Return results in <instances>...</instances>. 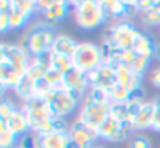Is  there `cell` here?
<instances>
[{"mask_svg":"<svg viewBox=\"0 0 160 148\" xmlns=\"http://www.w3.org/2000/svg\"><path fill=\"white\" fill-rule=\"evenodd\" d=\"M30 63L32 55L21 43L0 44V85L3 93L7 90H14V87L25 76Z\"/></svg>","mask_w":160,"mask_h":148,"instance_id":"obj_1","label":"cell"},{"mask_svg":"<svg viewBox=\"0 0 160 148\" xmlns=\"http://www.w3.org/2000/svg\"><path fill=\"white\" fill-rule=\"evenodd\" d=\"M55 36H57L55 25L46 22L44 19H39V21L32 22L25 29L24 35L21 36V44L33 58V57H39L42 54L50 52Z\"/></svg>","mask_w":160,"mask_h":148,"instance_id":"obj_2","label":"cell"},{"mask_svg":"<svg viewBox=\"0 0 160 148\" xmlns=\"http://www.w3.org/2000/svg\"><path fill=\"white\" fill-rule=\"evenodd\" d=\"M143 32L130 21H118L108 24L101 35L102 47H115L119 50L132 49Z\"/></svg>","mask_w":160,"mask_h":148,"instance_id":"obj_3","label":"cell"},{"mask_svg":"<svg viewBox=\"0 0 160 148\" xmlns=\"http://www.w3.org/2000/svg\"><path fill=\"white\" fill-rule=\"evenodd\" d=\"M72 18L75 25L83 32H93L104 27L107 22L102 5L98 0H80L72 2Z\"/></svg>","mask_w":160,"mask_h":148,"instance_id":"obj_4","label":"cell"},{"mask_svg":"<svg viewBox=\"0 0 160 148\" xmlns=\"http://www.w3.org/2000/svg\"><path fill=\"white\" fill-rule=\"evenodd\" d=\"M21 106L27 114L30 131H33L38 135L53 132L55 115H53L49 103L42 96H35V98L28 99L27 103H24Z\"/></svg>","mask_w":160,"mask_h":148,"instance_id":"obj_5","label":"cell"},{"mask_svg":"<svg viewBox=\"0 0 160 148\" xmlns=\"http://www.w3.org/2000/svg\"><path fill=\"white\" fill-rule=\"evenodd\" d=\"M71 61L74 68L90 74L105 61L102 46L93 41H80L74 55L71 57Z\"/></svg>","mask_w":160,"mask_h":148,"instance_id":"obj_6","label":"cell"},{"mask_svg":"<svg viewBox=\"0 0 160 148\" xmlns=\"http://www.w3.org/2000/svg\"><path fill=\"white\" fill-rule=\"evenodd\" d=\"M108 115H110V103H101V101H93V99L83 98L75 118L80 123L87 124L88 128H91L98 132V128L104 123V120Z\"/></svg>","mask_w":160,"mask_h":148,"instance_id":"obj_7","label":"cell"},{"mask_svg":"<svg viewBox=\"0 0 160 148\" xmlns=\"http://www.w3.org/2000/svg\"><path fill=\"white\" fill-rule=\"evenodd\" d=\"M44 99L49 103L53 115L55 117H61V118H66V117L72 115L75 110L80 109V104H82L66 88L50 90V92H47Z\"/></svg>","mask_w":160,"mask_h":148,"instance_id":"obj_8","label":"cell"},{"mask_svg":"<svg viewBox=\"0 0 160 148\" xmlns=\"http://www.w3.org/2000/svg\"><path fill=\"white\" fill-rule=\"evenodd\" d=\"M38 8L42 19L52 25L63 21L72 11V2L66 0H38Z\"/></svg>","mask_w":160,"mask_h":148,"instance_id":"obj_9","label":"cell"},{"mask_svg":"<svg viewBox=\"0 0 160 148\" xmlns=\"http://www.w3.org/2000/svg\"><path fill=\"white\" fill-rule=\"evenodd\" d=\"M91 87H98L107 93H110L116 84H118V74H116V65L104 61L99 68L91 71L88 74Z\"/></svg>","mask_w":160,"mask_h":148,"instance_id":"obj_10","label":"cell"},{"mask_svg":"<svg viewBox=\"0 0 160 148\" xmlns=\"http://www.w3.org/2000/svg\"><path fill=\"white\" fill-rule=\"evenodd\" d=\"M64 88H66L68 92H71L80 103H82L83 98L87 96L88 90L91 88L88 74L72 66V68L64 74Z\"/></svg>","mask_w":160,"mask_h":148,"instance_id":"obj_11","label":"cell"},{"mask_svg":"<svg viewBox=\"0 0 160 148\" xmlns=\"http://www.w3.org/2000/svg\"><path fill=\"white\" fill-rule=\"evenodd\" d=\"M69 140L75 145H78L80 148H91L94 143L99 142L98 132L91 128H88L87 124L80 123L77 118L71 123L69 128Z\"/></svg>","mask_w":160,"mask_h":148,"instance_id":"obj_12","label":"cell"},{"mask_svg":"<svg viewBox=\"0 0 160 148\" xmlns=\"http://www.w3.org/2000/svg\"><path fill=\"white\" fill-rule=\"evenodd\" d=\"M152 121H154V103H152V99L141 101L133 114V118H132V126H133L135 132L151 129Z\"/></svg>","mask_w":160,"mask_h":148,"instance_id":"obj_13","label":"cell"},{"mask_svg":"<svg viewBox=\"0 0 160 148\" xmlns=\"http://www.w3.org/2000/svg\"><path fill=\"white\" fill-rule=\"evenodd\" d=\"M116 74H118V85H122V87L129 88L132 93H137L138 90L143 88L144 76L137 74L132 68L119 63V65H116Z\"/></svg>","mask_w":160,"mask_h":148,"instance_id":"obj_14","label":"cell"},{"mask_svg":"<svg viewBox=\"0 0 160 148\" xmlns=\"http://www.w3.org/2000/svg\"><path fill=\"white\" fill-rule=\"evenodd\" d=\"M101 5H102V10L105 13L108 24H113L118 21H126L127 0H102Z\"/></svg>","mask_w":160,"mask_h":148,"instance_id":"obj_15","label":"cell"},{"mask_svg":"<svg viewBox=\"0 0 160 148\" xmlns=\"http://www.w3.org/2000/svg\"><path fill=\"white\" fill-rule=\"evenodd\" d=\"M0 123H3L14 135L18 137H22L24 134L30 132V124H28V118H27V114L25 110L22 109V106H19L13 114L11 117L7 120V121H0Z\"/></svg>","mask_w":160,"mask_h":148,"instance_id":"obj_16","label":"cell"},{"mask_svg":"<svg viewBox=\"0 0 160 148\" xmlns=\"http://www.w3.org/2000/svg\"><path fill=\"white\" fill-rule=\"evenodd\" d=\"M78 43H80V41H77L75 38H72V36L68 35V33H57L50 52H52L53 55H60V57H68V58H71V57L74 55V52H75Z\"/></svg>","mask_w":160,"mask_h":148,"instance_id":"obj_17","label":"cell"},{"mask_svg":"<svg viewBox=\"0 0 160 148\" xmlns=\"http://www.w3.org/2000/svg\"><path fill=\"white\" fill-rule=\"evenodd\" d=\"M119 128H121V121H118L115 117L108 115L104 123L98 128V137H99V142H108L112 143L113 139L116 137V134L119 132Z\"/></svg>","mask_w":160,"mask_h":148,"instance_id":"obj_18","label":"cell"},{"mask_svg":"<svg viewBox=\"0 0 160 148\" xmlns=\"http://www.w3.org/2000/svg\"><path fill=\"white\" fill-rule=\"evenodd\" d=\"M138 19L143 29H154V27L160 29V0H154V5L141 11Z\"/></svg>","mask_w":160,"mask_h":148,"instance_id":"obj_19","label":"cell"},{"mask_svg":"<svg viewBox=\"0 0 160 148\" xmlns=\"http://www.w3.org/2000/svg\"><path fill=\"white\" fill-rule=\"evenodd\" d=\"M155 44H157L155 38H154L151 33L143 32V33L140 35V38L137 40V43L133 44L132 49H133L135 54H138V55H143V57H149V58H152V57H154ZM152 60H154V58H152Z\"/></svg>","mask_w":160,"mask_h":148,"instance_id":"obj_20","label":"cell"},{"mask_svg":"<svg viewBox=\"0 0 160 148\" xmlns=\"http://www.w3.org/2000/svg\"><path fill=\"white\" fill-rule=\"evenodd\" d=\"M69 142V134L49 132L39 135V148H68Z\"/></svg>","mask_w":160,"mask_h":148,"instance_id":"obj_21","label":"cell"},{"mask_svg":"<svg viewBox=\"0 0 160 148\" xmlns=\"http://www.w3.org/2000/svg\"><path fill=\"white\" fill-rule=\"evenodd\" d=\"M8 14H10V29H11V30H19V29H24V27L27 29V27L30 25L28 22H30L32 19L13 5V0H10Z\"/></svg>","mask_w":160,"mask_h":148,"instance_id":"obj_22","label":"cell"},{"mask_svg":"<svg viewBox=\"0 0 160 148\" xmlns=\"http://www.w3.org/2000/svg\"><path fill=\"white\" fill-rule=\"evenodd\" d=\"M19 137L14 135L3 123H0V148H18Z\"/></svg>","mask_w":160,"mask_h":148,"instance_id":"obj_23","label":"cell"},{"mask_svg":"<svg viewBox=\"0 0 160 148\" xmlns=\"http://www.w3.org/2000/svg\"><path fill=\"white\" fill-rule=\"evenodd\" d=\"M127 148H152L151 139L143 132H135L127 142Z\"/></svg>","mask_w":160,"mask_h":148,"instance_id":"obj_24","label":"cell"},{"mask_svg":"<svg viewBox=\"0 0 160 148\" xmlns=\"http://www.w3.org/2000/svg\"><path fill=\"white\" fill-rule=\"evenodd\" d=\"M18 107H19V106H16V103H14L13 99L3 96L2 101H0V121H7V120L11 117V114H13Z\"/></svg>","mask_w":160,"mask_h":148,"instance_id":"obj_25","label":"cell"},{"mask_svg":"<svg viewBox=\"0 0 160 148\" xmlns=\"http://www.w3.org/2000/svg\"><path fill=\"white\" fill-rule=\"evenodd\" d=\"M151 61H152V58L143 57V55H138L137 54L135 60L132 61V65L129 68H132L137 74H140V76H144V74L148 72V69H149V66H151Z\"/></svg>","mask_w":160,"mask_h":148,"instance_id":"obj_26","label":"cell"},{"mask_svg":"<svg viewBox=\"0 0 160 148\" xmlns=\"http://www.w3.org/2000/svg\"><path fill=\"white\" fill-rule=\"evenodd\" d=\"M52 54V52H50ZM50 68H53V69H57L58 72H61V74H66L71 68H72V61H71V58H68V57H60V55H53L52 54V66Z\"/></svg>","mask_w":160,"mask_h":148,"instance_id":"obj_27","label":"cell"},{"mask_svg":"<svg viewBox=\"0 0 160 148\" xmlns=\"http://www.w3.org/2000/svg\"><path fill=\"white\" fill-rule=\"evenodd\" d=\"M18 148H39V135L33 131L24 134L22 137H19Z\"/></svg>","mask_w":160,"mask_h":148,"instance_id":"obj_28","label":"cell"},{"mask_svg":"<svg viewBox=\"0 0 160 148\" xmlns=\"http://www.w3.org/2000/svg\"><path fill=\"white\" fill-rule=\"evenodd\" d=\"M152 103H154V121L151 131L160 134V96L152 98Z\"/></svg>","mask_w":160,"mask_h":148,"instance_id":"obj_29","label":"cell"},{"mask_svg":"<svg viewBox=\"0 0 160 148\" xmlns=\"http://www.w3.org/2000/svg\"><path fill=\"white\" fill-rule=\"evenodd\" d=\"M10 29V14H8V10H2L0 11V32L2 33H7Z\"/></svg>","mask_w":160,"mask_h":148,"instance_id":"obj_30","label":"cell"},{"mask_svg":"<svg viewBox=\"0 0 160 148\" xmlns=\"http://www.w3.org/2000/svg\"><path fill=\"white\" fill-rule=\"evenodd\" d=\"M149 81H151V85L152 87H155V88L160 90V66H155L154 69H151Z\"/></svg>","mask_w":160,"mask_h":148,"instance_id":"obj_31","label":"cell"},{"mask_svg":"<svg viewBox=\"0 0 160 148\" xmlns=\"http://www.w3.org/2000/svg\"><path fill=\"white\" fill-rule=\"evenodd\" d=\"M155 61H158L160 63V41L155 44V49H154V57H152Z\"/></svg>","mask_w":160,"mask_h":148,"instance_id":"obj_32","label":"cell"},{"mask_svg":"<svg viewBox=\"0 0 160 148\" xmlns=\"http://www.w3.org/2000/svg\"><path fill=\"white\" fill-rule=\"evenodd\" d=\"M91 148H107V146H104V145H102L101 142H98V143H94V145H93Z\"/></svg>","mask_w":160,"mask_h":148,"instance_id":"obj_33","label":"cell"},{"mask_svg":"<svg viewBox=\"0 0 160 148\" xmlns=\"http://www.w3.org/2000/svg\"><path fill=\"white\" fill-rule=\"evenodd\" d=\"M107 148H108V146H107Z\"/></svg>","mask_w":160,"mask_h":148,"instance_id":"obj_34","label":"cell"}]
</instances>
